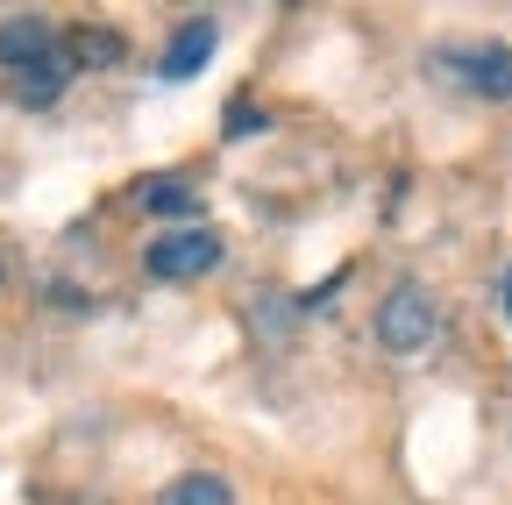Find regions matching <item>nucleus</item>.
<instances>
[{
    "instance_id": "nucleus-1",
    "label": "nucleus",
    "mask_w": 512,
    "mask_h": 505,
    "mask_svg": "<svg viewBox=\"0 0 512 505\" xmlns=\"http://www.w3.org/2000/svg\"><path fill=\"white\" fill-rule=\"evenodd\" d=\"M434 335H441V306H434V292L427 285H392V292H384L377 299V349L384 356H427L434 349Z\"/></svg>"
},
{
    "instance_id": "nucleus-2",
    "label": "nucleus",
    "mask_w": 512,
    "mask_h": 505,
    "mask_svg": "<svg viewBox=\"0 0 512 505\" xmlns=\"http://www.w3.org/2000/svg\"><path fill=\"white\" fill-rule=\"evenodd\" d=\"M143 264H150V278H164V285H192V278H207L214 264H221V235L214 228H164L150 249H143Z\"/></svg>"
},
{
    "instance_id": "nucleus-3",
    "label": "nucleus",
    "mask_w": 512,
    "mask_h": 505,
    "mask_svg": "<svg viewBox=\"0 0 512 505\" xmlns=\"http://www.w3.org/2000/svg\"><path fill=\"white\" fill-rule=\"evenodd\" d=\"M434 72L484 93V100H512V50L505 43H448V50H434Z\"/></svg>"
},
{
    "instance_id": "nucleus-4",
    "label": "nucleus",
    "mask_w": 512,
    "mask_h": 505,
    "mask_svg": "<svg viewBox=\"0 0 512 505\" xmlns=\"http://www.w3.org/2000/svg\"><path fill=\"white\" fill-rule=\"evenodd\" d=\"M43 57H57V29L43 15H8L0 22V72H29Z\"/></svg>"
},
{
    "instance_id": "nucleus-5",
    "label": "nucleus",
    "mask_w": 512,
    "mask_h": 505,
    "mask_svg": "<svg viewBox=\"0 0 512 505\" xmlns=\"http://www.w3.org/2000/svg\"><path fill=\"white\" fill-rule=\"evenodd\" d=\"M214 43H221L214 22H185V29L171 36V50H164V79H171V86L200 79V72H207V57H214Z\"/></svg>"
},
{
    "instance_id": "nucleus-6",
    "label": "nucleus",
    "mask_w": 512,
    "mask_h": 505,
    "mask_svg": "<svg viewBox=\"0 0 512 505\" xmlns=\"http://www.w3.org/2000/svg\"><path fill=\"white\" fill-rule=\"evenodd\" d=\"M57 50H64V65H72V72H114L121 57H128V43L114 29H64Z\"/></svg>"
},
{
    "instance_id": "nucleus-7",
    "label": "nucleus",
    "mask_w": 512,
    "mask_h": 505,
    "mask_svg": "<svg viewBox=\"0 0 512 505\" xmlns=\"http://www.w3.org/2000/svg\"><path fill=\"white\" fill-rule=\"evenodd\" d=\"M8 86H15L22 107H50L64 86H72V65H64V50H57V57H43V65H29V72H8Z\"/></svg>"
},
{
    "instance_id": "nucleus-8",
    "label": "nucleus",
    "mask_w": 512,
    "mask_h": 505,
    "mask_svg": "<svg viewBox=\"0 0 512 505\" xmlns=\"http://www.w3.org/2000/svg\"><path fill=\"white\" fill-rule=\"evenodd\" d=\"M157 505H235V491H228V477H214V470H192V477L164 484Z\"/></svg>"
},
{
    "instance_id": "nucleus-9",
    "label": "nucleus",
    "mask_w": 512,
    "mask_h": 505,
    "mask_svg": "<svg viewBox=\"0 0 512 505\" xmlns=\"http://www.w3.org/2000/svg\"><path fill=\"white\" fill-rule=\"evenodd\" d=\"M150 214H200V193H192L185 178H143V193H136Z\"/></svg>"
},
{
    "instance_id": "nucleus-10",
    "label": "nucleus",
    "mask_w": 512,
    "mask_h": 505,
    "mask_svg": "<svg viewBox=\"0 0 512 505\" xmlns=\"http://www.w3.org/2000/svg\"><path fill=\"white\" fill-rule=\"evenodd\" d=\"M256 121H264L256 107H228V136H256Z\"/></svg>"
},
{
    "instance_id": "nucleus-11",
    "label": "nucleus",
    "mask_w": 512,
    "mask_h": 505,
    "mask_svg": "<svg viewBox=\"0 0 512 505\" xmlns=\"http://www.w3.org/2000/svg\"><path fill=\"white\" fill-rule=\"evenodd\" d=\"M505 313H512V271H505Z\"/></svg>"
}]
</instances>
